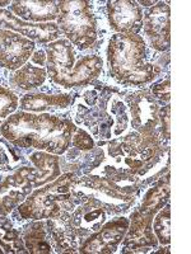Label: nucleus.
Returning <instances> with one entry per match:
<instances>
[{
  "label": "nucleus",
  "mask_w": 191,
  "mask_h": 254,
  "mask_svg": "<svg viewBox=\"0 0 191 254\" xmlns=\"http://www.w3.org/2000/svg\"><path fill=\"white\" fill-rule=\"evenodd\" d=\"M77 128L68 119L26 111L14 112L0 125L3 137L15 146L32 147L55 155L68 150Z\"/></svg>",
  "instance_id": "nucleus-1"
},
{
  "label": "nucleus",
  "mask_w": 191,
  "mask_h": 254,
  "mask_svg": "<svg viewBox=\"0 0 191 254\" xmlns=\"http://www.w3.org/2000/svg\"><path fill=\"white\" fill-rule=\"evenodd\" d=\"M107 60L111 76L126 87L149 84L159 72L158 67L147 60L144 38L133 33H115L111 37Z\"/></svg>",
  "instance_id": "nucleus-2"
},
{
  "label": "nucleus",
  "mask_w": 191,
  "mask_h": 254,
  "mask_svg": "<svg viewBox=\"0 0 191 254\" xmlns=\"http://www.w3.org/2000/svg\"><path fill=\"white\" fill-rule=\"evenodd\" d=\"M45 51L47 75L64 88L88 85L103 70V61L97 55H86L77 60L74 46L65 38L50 42Z\"/></svg>",
  "instance_id": "nucleus-3"
},
{
  "label": "nucleus",
  "mask_w": 191,
  "mask_h": 254,
  "mask_svg": "<svg viewBox=\"0 0 191 254\" xmlns=\"http://www.w3.org/2000/svg\"><path fill=\"white\" fill-rule=\"evenodd\" d=\"M76 185V177L72 173L59 176L55 181L31 192L18 206L22 219L40 221L61 216V206L72 198V188Z\"/></svg>",
  "instance_id": "nucleus-4"
},
{
  "label": "nucleus",
  "mask_w": 191,
  "mask_h": 254,
  "mask_svg": "<svg viewBox=\"0 0 191 254\" xmlns=\"http://www.w3.org/2000/svg\"><path fill=\"white\" fill-rule=\"evenodd\" d=\"M170 186L165 182H158L148 190L140 206L134 211L129 221V229L124 240V247L135 252L143 247H156L158 244L152 229L154 216L168 202Z\"/></svg>",
  "instance_id": "nucleus-5"
},
{
  "label": "nucleus",
  "mask_w": 191,
  "mask_h": 254,
  "mask_svg": "<svg viewBox=\"0 0 191 254\" xmlns=\"http://www.w3.org/2000/svg\"><path fill=\"white\" fill-rule=\"evenodd\" d=\"M56 24L65 40L79 50H88L97 40V22L90 1H60Z\"/></svg>",
  "instance_id": "nucleus-6"
},
{
  "label": "nucleus",
  "mask_w": 191,
  "mask_h": 254,
  "mask_svg": "<svg viewBox=\"0 0 191 254\" xmlns=\"http://www.w3.org/2000/svg\"><path fill=\"white\" fill-rule=\"evenodd\" d=\"M148 45L156 51H167L171 45V9L168 3L158 1L143 17Z\"/></svg>",
  "instance_id": "nucleus-7"
},
{
  "label": "nucleus",
  "mask_w": 191,
  "mask_h": 254,
  "mask_svg": "<svg viewBox=\"0 0 191 254\" xmlns=\"http://www.w3.org/2000/svg\"><path fill=\"white\" fill-rule=\"evenodd\" d=\"M36 42L20 33L0 27V66L8 70L20 69L31 59Z\"/></svg>",
  "instance_id": "nucleus-8"
},
{
  "label": "nucleus",
  "mask_w": 191,
  "mask_h": 254,
  "mask_svg": "<svg viewBox=\"0 0 191 254\" xmlns=\"http://www.w3.org/2000/svg\"><path fill=\"white\" fill-rule=\"evenodd\" d=\"M33 168H20L0 182V216H6L23 202L33 190L31 174Z\"/></svg>",
  "instance_id": "nucleus-9"
},
{
  "label": "nucleus",
  "mask_w": 191,
  "mask_h": 254,
  "mask_svg": "<svg viewBox=\"0 0 191 254\" xmlns=\"http://www.w3.org/2000/svg\"><path fill=\"white\" fill-rule=\"evenodd\" d=\"M127 229H129V220L126 217H117L112 221H108L82 244L79 252L86 254L115 253L120 243L125 238Z\"/></svg>",
  "instance_id": "nucleus-10"
},
{
  "label": "nucleus",
  "mask_w": 191,
  "mask_h": 254,
  "mask_svg": "<svg viewBox=\"0 0 191 254\" xmlns=\"http://www.w3.org/2000/svg\"><path fill=\"white\" fill-rule=\"evenodd\" d=\"M131 126L145 136H153L159 122V108L156 99L147 92H136L127 98Z\"/></svg>",
  "instance_id": "nucleus-11"
},
{
  "label": "nucleus",
  "mask_w": 191,
  "mask_h": 254,
  "mask_svg": "<svg viewBox=\"0 0 191 254\" xmlns=\"http://www.w3.org/2000/svg\"><path fill=\"white\" fill-rule=\"evenodd\" d=\"M107 17L116 33L138 35L142 29L143 12L140 5L131 0H116L107 3Z\"/></svg>",
  "instance_id": "nucleus-12"
},
{
  "label": "nucleus",
  "mask_w": 191,
  "mask_h": 254,
  "mask_svg": "<svg viewBox=\"0 0 191 254\" xmlns=\"http://www.w3.org/2000/svg\"><path fill=\"white\" fill-rule=\"evenodd\" d=\"M0 26L20 33L29 40L47 44L56 41L60 36V31L55 22L52 23H29L15 17L8 9H0Z\"/></svg>",
  "instance_id": "nucleus-13"
},
{
  "label": "nucleus",
  "mask_w": 191,
  "mask_h": 254,
  "mask_svg": "<svg viewBox=\"0 0 191 254\" xmlns=\"http://www.w3.org/2000/svg\"><path fill=\"white\" fill-rule=\"evenodd\" d=\"M19 19L29 23H52L59 17L56 1H13L9 9Z\"/></svg>",
  "instance_id": "nucleus-14"
},
{
  "label": "nucleus",
  "mask_w": 191,
  "mask_h": 254,
  "mask_svg": "<svg viewBox=\"0 0 191 254\" xmlns=\"http://www.w3.org/2000/svg\"><path fill=\"white\" fill-rule=\"evenodd\" d=\"M29 159L35 165L31 174L33 188L52 182L60 176V160L55 154L37 151V153L31 154Z\"/></svg>",
  "instance_id": "nucleus-15"
},
{
  "label": "nucleus",
  "mask_w": 191,
  "mask_h": 254,
  "mask_svg": "<svg viewBox=\"0 0 191 254\" xmlns=\"http://www.w3.org/2000/svg\"><path fill=\"white\" fill-rule=\"evenodd\" d=\"M73 102L72 94H45L31 93L19 99V107L26 112H45L51 108H67Z\"/></svg>",
  "instance_id": "nucleus-16"
},
{
  "label": "nucleus",
  "mask_w": 191,
  "mask_h": 254,
  "mask_svg": "<svg viewBox=\"0 0 191 254\" xmlns=\"http://www.w3.org/2000/svg\"><path fill=\"white\" fill-rule=\"evenodd\" d=\"M70 225L73 226L76 233L83 235L84 233L97 231L102 226L106 220V212L99 206H92V203H87L83 207L77 208L69 217Z\"/></svg>",
  "instance_id": "nucleus-17"
},
{
  "label": "nucleus",
  "mask_w": 191,
  "mask_h": 254,
  "mask_svg": "<svg viewBox=\"0 0 191 254\" xmlns=\"http://www.w3.org/2000/svg\"><path fill=\"white\" fill-rule=\"evenodd\" d=\"M47 78V70L41 66H35L31 63L15 70L10 78V84L23 90H31L41 87Z\"/></svg>",
  "instance_id": "nucleus-18"
},
{
  "label": "nucleus",
  "mask_w": 191,
  "mask_h": 254,
  "mask_svg": "<svg viewBox=\"0 0 191 254\" xmlns=\"http://www.w3.org/2000/svg\"><path fill=\"white\" fill-rule=\"evenodd\" d=\"M24 247L27 252L36 254L51 253V243L47 240V233L45 229V224L35 222L32 224L24 233Z\"/></svg>",
  "instance_id": "nucleus-19"
},
{
  "label": "nucleus",
  "mask_w": 191,
  "mask_h": 254,
  "mask_svg": "<svg viewBox=\"0 0 191 254\" xmlns=\"http://www.w3.org/2000/svg\"><path fill=\"white\" fill-rule=\"evenodd\" d=\"M0 248L5 253H27L19 233L5 216H0Z\"/></svg>",
  "instance_id": "nucleus-20"
},
{
  "label": "nucleus",
  "mask_w": 191,
  "mask_h": 254,
  "mask_svg": "<svg viewBox=\"0 0 191 254\" xmlns=\"http://www.w3.org/2000/svg\"><path fill=\"white\" fill-rule=\"evenodd\" d=\"M152 229L159 244L168 246L171 243V207L168 202L156 214Z\"/></svg>",
  "instance_id": "nucleus-21"
},
{
  "label": "nucleus",
  "mask_w": 191,
  "mask_h": 254,
  "mask_svg": "<svg viewBox=\"0 0 191 254\" xmlns=\"http://www.w3.org/2000/svg\"><path fill=\"white\" fill-rule=\"evenodd\" d=\"M19 107V98L9 88L0 85V125Z\"/></svg>",
  "instance_id": "nucleus-22"
},
{
  "label": "nucleus",
  "mask_w": 191,
  "mask_h": 254,
  "mask_svg": "<svg viewBox=\"0 0 191 254\" xmlns=\"http://www.w3.org/2000/svg\"><path fill=\"white\" fill-rule=\"evenodd\" d=\"M72 144L73 146L78 147L81 150H91L95 146L92 136L84 130H82V128H77V131L72 137Z\"/></svg>",
  "instance_id": "nucleus-23"
},
{
  "label": "nucleus",
  "mask_w": 191,
  "mask_h": 254,
  "mask_svg": "<svg viewBox=\"0 0 191 254\" xmlns=\"http://www.w3.org/2000/svg\"><path fill=\"white\" fill-rule=\"evenodd\" d=\"M152 92H153V95H156L157 98L165 99L167 102L170 101V98H171V83H170V79H166V80L156 84L152 88Z\"/></svg>",
  "instance_id": "nucleus-24"
},
{
  "label": "nucleus",
  "mask_w": 191,
  "mask_h": 254,
  "mask_svg": "<svg viewBox=\"0 0 191 254\" xmlns=\"http://www.w3.org/2000/svg\"><path fill=\"white\" fill-rule=\"evenodd\" d=\"M31 61L33 64H36V65H40V66L45 65L47 61V58L44 50H37V51L33 52L31 56Z\"/></svg>",
  "instance_id": "nucleus-25"
},
{
  "label": "nucleus",
  "mask_w": 191,
  "mask_h": 254,
  "mask_svg": "<svg viewBox=\"0 0 191 254\" xmlns=\"http://www.w3.org/2000/svg\"><path fill=\"white\" fill-rule=\"evenodd\" d=\"M138 4H142V5L144 6H151V5H154L156 4V1H136Z\"/></svg>",
  "instance_id": "nucleus-26"
},
{
  "label": "nucleus",
  "mask_w": 191,
  "mask_h": 254,
  "mask_svg": "<svg viewBox=\"0 0 191 254\" xmlns=\"http://www.w3.org/2000/svg\"><path fill=\"white\" fill-rule=\"evenodd\" d=\"M10 1H0V8H3V6H5V5H10Z\"/></svg>",
  "instance_id": "nucleus-27"
},
{
  "label": "nucleus",
  "mask_w": 191,
  "mask_h": 254,
  "mask_svg": "<svg viewBox=\"0 0 191 254\" xmlns=\"http://www.w3.org/2000/svg\"><path fill=\"white\" fill-rule=\"evenodd\" d=\"M0 253H3V249H1V248H0Z\"/></svg>",
  "instance_id": "nucleus-28"
}]
</instances>
